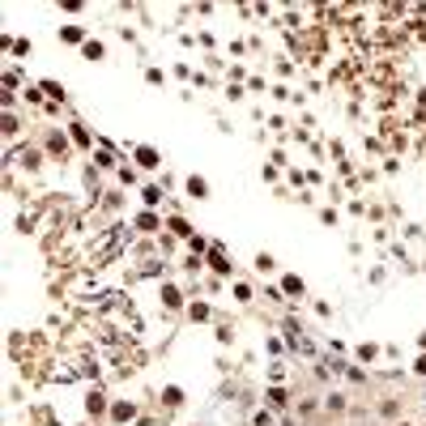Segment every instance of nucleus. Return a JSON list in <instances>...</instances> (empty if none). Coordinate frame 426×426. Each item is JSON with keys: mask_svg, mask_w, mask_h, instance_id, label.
Wrapping results in <instances>:
<instances>
[{"mask_svg": "<svg viewBox=\"0 0 426 426\" xmlns=\"http://www.w3.org/2000/svg\"><path fill=\"white\" fill-rule=\"evenodd\" d=\"M188 192L196 196V201H205V196H209V183H205V179H196V175H192V179H188Z\"/></svg>", "mask_w": 426, "mask_h": 426, "instance_id": "1", "label": "nucleus"}, {"mask_svg": "<svg viewBox=\"0 0 426 426\" xmlns=\"http://www.w3.org/2000/svg\"><path fill=\"white\" fill-rule=\"evenodd\" d=\"M137 158H141V166H149V171H154V166H158V154H154V149H137Z\"/></svg>", "mask_w": 426, "mask_h": 426, "instance_id": "2", "label": "nucleus"}, {"mask_svg": "<svg viewBox=\"0 0 426 426\" xmlns=\"http://www.w3.org/2000/svg\"><path fill=\"white\" fill-rule=\"evenodd\" d=\"M60 34H64V39H68V43H81V26H64Z\"/></svg>", "mask_w": 426, "mask_h": 426, "instance_id": "3", "label": "nucleus"}, {"mask_svg": "<svg viewBox=\"0 0 426 426\" xmlns=\"http://www.w3.org/2000/svg\"><path fill=\"white\" fill-rule=\"evenodd\" d=\"M85 56L90 60H102V43H85Z\"/></svg>", "mask_w": 426, "mask_h": 426, "instance_id": "4", "label": "nucleus"}, {"mask_svg": "<svg viewBox=\"0 0 426 426\" xmlns=\"http://www.w3.org/2000/svg\"><path fill=\"white\" fill-rule=\"evenodd\" d=\"M413 371H418V375H426V358H418V366H413Z\"/></svg>", "mask_w": 426, "mask_h": 426, "instance_id": "5", "label": "nucleus"}]
</instances>
